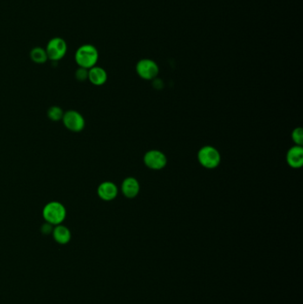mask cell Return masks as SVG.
<instances>
[{
    "mask_svg": "<svg viewBox=\"0 0 303 304\" xmlns=\"http://www.w3.org/2000/svg\"><path fill=\"white\" fill-rule=\"evenodd\" d=\"M135 71L137 75L143 80H152L159 75V67L152 59H141L138 61Z\"/></svg>",
    "mask_w": 303,
    "mask_h": 304,
    "instance_id": "5",
    "label": "cell"
},
{
    "mask_svg": "<svg viewBox=\"0 0 303 304\" xmlns=\"http://www.w3.org/2000/svg\"><path fill=\"white\" fill-rule=\"evenodd\" d=\"M88 79L94 86H101L107 82L108 74L104 69L94 66L88 70Z\"/></svg>",
    "mask_w": 303,
    "mask_h": 304,
    "instance_id": "11",
    "label": "cell"
},
{
    "mask_svg": "<svg viewBox=\"0 0 303 304\" xmlns=\"http://www.w3.org/2000/svg\"><path fill=\"white\" fill-rule=\"evenodd\" d=\"M29 56H30L31 61L37 64L45 63L48 60L46 49L40 47H34L32 50L30 51Z\"/></svg>",
    "mask_w": 303,
    "mask_h": 304,
    "instance_id": "13",
    "label": "cell"
},
{
    "mask_svg": "<svg viewBox=\"0 0 303 304\" xmlns=\"http://www.w3.org/2000/svg\"><path fill=\"white\" fill-rule=\"evenodd\" d=\"M121 190H122V193L125 197L132 199V198L137 197L140 193L141 185L136 178L127 177L122 182Z\"/></svg>",
    "mask_w": 303,
    "mask_h": 304,
    "instance_id": "10",
    "label": "cell"
},
{
    "mask_svg": "<svg viewBox=\"0 0 303 304\" xmlns=\"http://www.w3.org/2000/svg\"><path fill=\"white\" fill-rule=\"evenodd\" d=\"M98 197L103 201H112L119 195V189L115 183L112 182H103L97 189Z\"/></svg>",
    "mask_w": 303,
    "mask_h": 304,
    "instance_id": "9",
    "label": "cell"
},
{
    "mask_svg": "<svg viewBox=\"0 0 303 304\" xmlns=\"http://www.w3.org/2000/svg\"><path fill=\"white\" fill-rule=\"evenodd\" d=\"M52 226L50 223H48V222H46L43 226H42V228H41V230H42V232L44 234H49V233L53 232V228H52Z\"/></svg>",
    "mask_w": 303,
    "mask_h": 304,
    "instance_id": "17",
    "label": "cell"
},
{
    "mask_svg": "<svg viewBox=\"0 0 303 304\" xmlns=\"http://www.w3.org/2000/svg\"><path fill=\"white\" fill-rule=\"evenodd\" d=\"M199 165L206 169H215L220 165L221 156L220 151L212 145H206L198 151Z\"/></svg>",
    "mask_w": 303,
    "mask_h": 304,
    "instance_id": "2",
    "label": "cell"
},
{
    "mask_svg": "<svg viewBox=\"0 0 303 304\" xmlns=\"http://www.w3.org/2000/svg\"><path fill=\"white\" fill-rule=\"evenodd\" d=\"M62 120L66 128L71 132H81L86 126V121L83 116L79 111L74 110L66 111Z\"/></svg>",
    "mask_w": 303,
    "mask_h": 304,
    "instance_id": "7",
    "label": "cell"
},
{
    "mask_svg": "<svg viewBox=\"0 0 303 304\" xmlns=\"http://www.w3.org/2000/svg\"><path fill=\"white\" fill-rule=\"evenodd\" d=\"M285 160L291 168H301L303 165L302 146L294 145L291 147L286 152Z\"/></svg>",
    "mask_w": 303,
    "mask_h": 304,
    "instance_id": "8",
    "label": "cell"
},
{
    "mask_svg": "<svg viewBox=\"0 0 303 304\" xmlns=\"http://www.w3.org/2000/svg\"><path fill=\"white\" fill-rule=\"evenodd\" d=\"M67 211L62 203L57 201H52L45 206L43 209V217L46 222L50 223L51 225H59L66 218Z\"/></svg>",
    "mask_w": 303,
    "mask_h": 304,
    "instance_id": "3",
    "label": "cell"
},
{
    "mask_svg": "<svg viewBox=\"0 0 303 304\" xmlns=\"http://www.w3.org/2000/svg\"><path fill=\"white\" fill-rule=\"evenodd\" d=\"M76 79L79 80V81H81V82H83L85 80H87L88 79V70L87 69L84 68H79L77 70L76 74Z\"/></svg>",
    "mask_w": 303,
    "mask_h": 304,
    "instance_id": "16",
    "label": "cell"
},
{
    "mask_svg": "<svg viewBox=\"0 0 303 304\" xmlns=\"http://www.w3.org/2000/svg\"><path fill=\"white\" fill-rule=\"evenodd\" d=\"M63 115H64V112L62 111V108L58 107V106H53L47 111L48 118L53 121L62 120Z\"/></svg>",
    "mask_w": 303,
    "mask_h": 304,
    "instance_id": "14",
    "label": "cell"
},
{
    "mask_svg": "<svg viewBox=\"0 0 303 304\" xmlns=\"http://www.w3.org/2000/svg\"><path fill=\"white\" fill-rule=\"evenodd\" d=\"M292 142L298 146H302L303 144V130L301 127H296L292 130L291 133Z\"/></svg>",
    "mask_w": 303,
    "mask_h": 304,
    "instance_id": "15",
    "label": "cell"
},
{
    "mask_svg": "<svg viewBox=\"0 0 303 304\" xmlns=\"http://www.w3.org/2000/svg\"><path fill=\"white\" fill-rule=\"evenodd\" d=\"M143 163L148 168L159 171L166 167L167 158L161 150H149L143 156Z\"/></svg>",
    "mask_w": 303,
    "mask_h": 304,
    "instance_id": "6",
    "label": "cell"
},
{
    "mask_svg": "<svg viewBox=\"0 0 303 304\" xmlns=\"http://www.w3.org/2000/svg\"><path fill=\"white\" fill-rule=\"evenodd\" d=\"M68 51V46L65 40L62 38H54L49 40L46 47L48 60L58 61L65 56Z\"/></svg>",
    "mask_w": 303,
    "mask_h": 304,
    "instance_id": "4",
    "label": "cell"
},
{
    "mask_svg": "<svg viewBox=\"0 0 303 304\" xmlns=\"http://www.w3.org/2000/svg\"><path fill=\"white\" fill-rule=\"evenodd\" d=\"M53 237L58 244L65 245L70 241L71 233L66 226L59 224L53 229Z\"/></svg>",
    "mask_w": 303,
    "mask_h": 304,
    "instance_id": "12",
    "label": "cell"
},
{
    "mask_svg": "<svg viewBox=\"0 0 303 304\" xmlns=\"http://www.w3.org/2000/svg\"><path fill=\"white\" fill-rule=\"evenodd\" d=\"M98 59H99L98 50L96 47L90 44L83 45L79 47L75 54V61L77 64L79 65L80 68L87 69V70L96 66Z\"/></svg>",
    "mask_w": 303,
    "mask_h": 304,
    "instance_id": "1",
    "label": "cell"
}]
</instances>
